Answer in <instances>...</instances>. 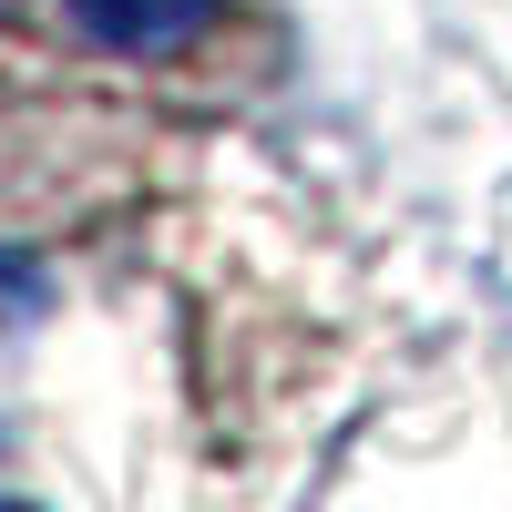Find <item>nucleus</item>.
<instances>
[{
    "label": "nucleus",
    "instance_id": "1",
    "mask_svg": "<svg viewBox=\"0 0 512 512\" xmlns=\"http://www.w3.org/2000/svg\"><path fill=\"white\" fill-rule=\"evenodd\" d=\"M216 0H72V21L113 41V52H164V41H185Z\"/></svg>",
    "mask_w": 512,
    "mask_h": 512
},
{
    "label": "nucleus",
    "instance_id": "2",
    "mask_svg": "<svg viewBox=\"0 0 512 512\" xmlns=\"http://www.w3.org/2000/svg\"><path fill=\"white\" fill-rule=\"evenodd\" d=\"M0 11H11V0H0Z\"/></svg>",
    "mask_w": 512,
    "mask_h": 512
}]
</instances>
